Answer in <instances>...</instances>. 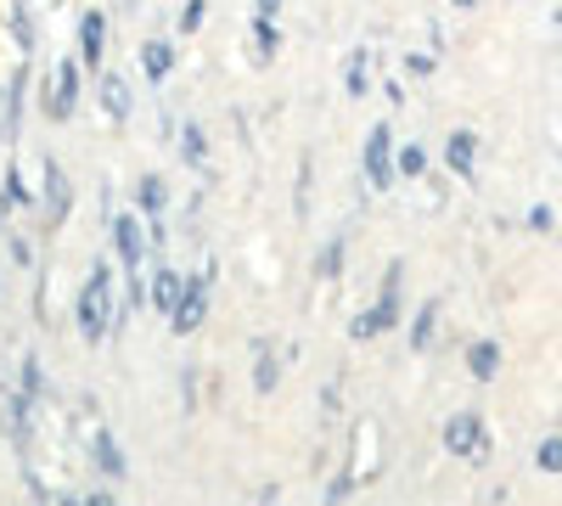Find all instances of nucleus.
<instances>
[{"label": "nucleus", "instance_id": "obj_1", "mask_svg": "<svg viewBox=\"0 0 562 506\" xmlns=\"http://www.w3.org/2000/svg\"><path fill=\"white\" fill-rule=\"evenodd\" d=\"M394 316H400V264L388 270V282H383V298H377L372 310L354 321V337H377V332H388V326H394Z\"/></svg>", "mask_w": 562, "mask_h": 506}, {"label": "nucleus", "instance_id": "obj_2", "mask_svg": "<svg viewBox=\"0 0 562 506\" xmlns=\"http://www.w3.org/2000/svg\"><path fill=\"white\" fill-rule=\"evenodd\" d=\"M79 326H85V337H102V326H108V270L102 264L90 270V282L79 293Z\"/></svg>", "mask_w": 562, "mask_h": 506}, {"label": "nucleus", "instance_id": "obj_3", "mask_svg": "<svg viewBox=\"0 0 562 506\" xmlns=\"http://www.w3.org/2000/svg\"><path fill=\"white\" fill-rule=\"evenodd\" d=\"M478 439H484V428H478L473 411H461V417L445 428V445H450L455 456H478Z\"/></svg>", "mask_w": 562, "mask_h": 506}, {"label": "nucleus", "instance_id": "obj_4", "mask_svg": "<svg viewBox=\"0 0 562 506\" xmlns=\"http://www.w3.org/2000/svg\"><path fill=\"white\" fill-rule=\"evenodd\" d=\"M366 175H372V186H388V124H377L366 135Z\"/></svg>", "mask_w": 562, "mask_h": 506}, {"label": "nucleus", "instance_id": "obj_5", "mask_svg": "<svg viewBox=\"0 0 562 506\" xmlns=\"http://www.w3.org/2000/svg\"><path fill=\"white\" fill-rule=\"evenodd\" d=\"M180 298H186V282L175 276V270H158V276H152V304H158L163 316H175Z\"/></svg>", "mask_w": 562, "mask_h": 506}, {"label": "nucleus", "instance_id": "obj_6", "mask_svg": "<svg viewBox=\"0 0 562 506\" xmlns=\"http://www.w3.org/2000/svg\"><path fill=\"white\" fill-rule=\"evenodd\" d=\"M113 248L124 254V264H129V270L141 264V225L129 220V214H118V220H113Z\"/></svg>", "mask_w": 562, "mask_h": 506}, {"label": "nucleus", "instance_id": "obj_7", "mask_svg": "<svg viewBox=\"0 0 562 506\" xmlns=\"http://www.w3.org/2000/svg\"><path fill=\"white\" fill-rule=\"evenodd\" d=\"M203 310H209V304H203V282H197V287L180 298V310L170 316V321H175V332H180V337H186V332H197V326H203Z\"/></svg>", "mask_w": 562, "mask_h": 506}, {"label": "nucleus", "instance_id": "obj_8", "mask_svg": "<svg viewBox=\"0 0 562 506\" xmlns=\"http://www.w3.org/2000/svg\"><path fill=\"white\" fill-rule=\"evenodd\" d=\"M473 147H478V135H473V129H455V135H450V152H445V158H450V169L473 175Z\"/></svg>", "mask_w": 562, "mask_h": 506}, {"label": "nucleus", "instance_id": "obj_9", "mask_svg": "<svg viewBox=\"0 0 562 506\" xmlns=\"http://www.w3.org/2000/svg\"><path fill=\"white\" fill-rule=\"evenodd\" d=\"M79 34H85V62H102V12H85L79 17Z\"/></svg>", "mask_w": 562, "mask_h": 506}, {"label": "nucleus", "instance_id": "obj_10", "mask_svg": "<svg viewBox=\"0 0 562 506\" xmlns=\"http://www.w3.org/2000/svg\"><path fill=\"white\" fill-rule=\"evenodd\" d=\"M102 108H108V119H124V113H129V90H124L118 74L102 79Z\"/></svg>", "mask_w": 562, "mask_h": 506}, {"label": "nucleus", "instance_id": "obj_11", "mask_svg": "<svg viewBox=\"0 0 562 506\" xmlns=\"http://www.w3.org/2000/svg\"><path fill=\"white\" fill-rule=\"evenodd\" d=\"M467 366H473V378H495V371H501V349H495V344H473Z\"/></svg>", "mask_w": 562, "mask_h": 506}, {"label": "nucleus", "instance_id": "obj_12", "mask_svg": "<svg viewBox=\"0 0 562 506\" xmlns=\"http://www.w3.org/2000/svg\"><path fill=\"white\" fill-rule=\"evenodd\" d=\"M74 85H79V67H74V62H62V67H57V113H68V108H74Z\"/></svg>", "mask_w": 562, "mask_h": 506}, {"label": "nucleus", "instance_id": "obj_13", "mask_svg": "<svg viewBox=\"0 0 562 506\" xmlns=\"http://www.w3.org/2000/svg\"><path fill=\"white\" fill-rule=\"evenodd\" d=\"M434 321H439V304H422V316L411 326V349H427V337H434Z\"/></svg>", "mask_w": 562, "mask_h": 506}, {"label": "nucleus", "instance_id": "obj_14", "mask_svg": "<svg viewBox=\"0 0 562 506\" xmlns=\"http://www.w3.org/2000/svg\"><path fill=\"white\" fill-rule=\"evenodd\" d=\"M170 62H175V51L163 46V40H152V46H147V74H152V79L170 74Z\"/></svg>", "mask_w": 562, "mask_h": 506}, {"label": "nucleus", "instance_id": "obj_15", "mask_svg": "<svg viewBox=\"0 0 562 506\" xmlns=\"http://www.w3.org/2000/svg\"><path fill=\"white\" fill-rule=\"evenodd\" d=\"M96 456H102L108 472H124V456H118V445H113V433H96Z\"/></svg>", "mask_w": 562, "mask_h": 506}, {"label": "nucleus", "instance_id": "obj_16", "mask_svg": "<svg viewBox=\"0 0 562 506\" xmlns=\"http://www.w3.org/2000/svg\"><path fill=\"white\" fill-rule=\"evenodd\" d=\"M253 383H259V394H271V388H276V360H271V355H259V366H253Z\"/></svg>", "mask_w": 562, "mask_h": 506}, {"label": "nucleus", "instance_id": "obj_17", "mask_svg": "<svg viewBox=\"0 0 562 506\" xmlns=\"http://www.w3.org/2000/svg\"><path fill=\"white\" fill-rule=\"evenodd\" d=\"M546 472H562V439H546V445H540V456H535Z\"/></svg>", "mask_w": 562, "mask_h": 506}, {"label": "nucleus", "instance_id": "obj_18", "mask_svg": "<svg viewBox=\"0 0 562 506\" xmlns=\"http://www.w3.org/2000/svg\"><path fill=\"white\" fill-rule=\"evenodd\" d=\"M344 79H349V90H366V51H354V62L344 67Z\"/></svg>", "mask_w": 562, "mask_h": 506}, {"label": "nucleus", "instance_id": "obj_19", "mask_svg": "<svg viewBox=\"0 0 562 506\" xmlns=\"http://www.w3.org/2000/svg\"><path fill=\"white\" fill-rule=\"evenodd\" d=\"M400 169H405V175H422V169H427V152H422V147H405V152H400Z\"/></svg>", "mask_w": 562, "mask_h": 506}, {"label": "nucleus", "instance_id": "obj_20", "mask_svg": "<svg viewBox=\"0 0 562 506\" xmlns=\"http://www.w3.org/2000/svg\"><path fill=\"white\" fill-rule=\"evenodd\" d=\"M141 202H147V209H163V181H158V175L141 181Z\"/></svg>", "mask_w": 562, "mask_h": 506}, {"label": "nucleus", "instance_id": "obj_21", "mask_svg": "<svg viewBox=\"0 0 562 506\" xmlns=\"http://www.w3.org/2000/svg\"><path fill=\"white\" fill-rule=\"evenodd\" d=\"M338 259H344V243H333V248L321 254V270H326V276H338Z\"/></svg>", "mask_w": 562, "mask_h": 506}, {"label": "nucleus", "instance_id": "obj_22", "mask_svg": "<svg viewBox=\"0 0 562 506\" xmlns=\"http://www.w3.org/2000/svg\"><path fill=\"white\" fill-rule=\"evenodd\" d=\"M186 158H191V163L203 158V135H197V129H186Z\"/></svg>", "mask_w": 562, "mask_h": 506}, {"label": "nucleus", "instance_id": "obj_23", "mask_svg": "<svg viewBox=\"0 0 562 506\" xmlns=\"http://www.w3.org/2000/svg\"><path fill=\"white\" fill-rule=\"evenodd\" d=\"M90 506H113V501H108V495H90Z\"/></svg>", "mask_w": 562, "mask_h": 506}]
</instances>
